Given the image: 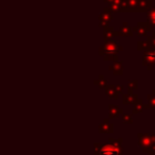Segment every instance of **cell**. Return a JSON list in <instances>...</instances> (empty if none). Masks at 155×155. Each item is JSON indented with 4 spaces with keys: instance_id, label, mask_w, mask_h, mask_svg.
Instances as JSON below:
<instances>
[{
    "instance_id": "obj_1",
    "label": "cell",
    "mask_w": 155,
    "mask_h": 155,
    "mask_svg": "<svg viewBox=\"0 0 155 155\" xmlns=\"http://www.w3.org/2000/svg\"><path fill=\"white\" fill-rule=\"evenodd\" d=\"M121 148L118 143H106L101 147L99 155H120Z\"/></svg>"
},
{
    "instance_id": "obj_2",
    "label": "cell",
    "mask_w": 155,
    "mask_h": 155,
    "mask_svg": "<svg viewBox=\"0 0 155 155\" xmlns=\"http://www.w3.org/2000/svg\"><path fill=\"white\" fill-rule=\"evenodd\" d=\"M104 49H105L106 53L108 54H114L117 50V44L115 41H108L104 45Z\"/></svg>"
},
{
    "instance_id": "obj_3",
    "label": "cell",
    "mask_w": 155,
    "mask_h": 155,
    "mask_svg": "<svg viewBox=\"0 0 155 155\" xmlns=\"http://www.w3.org/2000/svg\"><path fill=\"white\" fill-rule=\"evenodd\" d=\"M144 61H147L149 64H155V54L153 50H148L144 53Z\"/></svg>"
},
{
    "instance_id": "obj_4",
    "label": "cell",
    "mask_w": 155,
    "mask_h": 155,
    "mask_svg": "<svg viewBox=\"0 0 155 155\" xmlns=\"http://www.w3.org/2000/svg\"><path fill=\"white\" fill-rule=\"evenodd\" d=\"M121 113H122V110L117 107V106H110V117H117Z\"/></svg>"
},
{
    "instance_id": "obj_5",
    "label": "cell",
    "mask_w": 155,
    "mask_h": 155,
    "mask_svg": "<svg viewBox=\"0 0 155 155\" xmlns=\"http://www.w3.org/2000/svg\"><path fill=\"white\" fill-rule=\"evenodd\" d=\"M148 18H149V21L155 26V9H152L150 12H149Z\"/></svg>"
},
{
    "instance_id": "obj_6",
    "label": "cell",
    "mask_w": 155,
    "mask_h": 155,
    "mask_svg": "<svg viewBox=\"0 0 155 155\" xmlns=\"http://www.w3.org/2000/svg\"><path fill=\"white\" fill-rule=\"evenodd\" d=\"M121 30H123V35H125V36H130L131 35V29L130 28H127V27H122V29Z\"/></svg>"
},
{
    "instance_id": "obj_7",
    "label": "cell",
    "mask_w": 155,
    "mask_h": 155,
    "mask_svg": "<svg viewBox=\"0 0 155 155\" xmlns=\"http://www.w3.org/2000/svg\"><path fill=\"white\" fill-rule=\"evenodd\" d=\"M102 78H103V77H100L99 81H96V84H98L100 87H104V86H105V84H106V82L103 80V79H102Z\"/></svg>"
},
{
    "instance_id": "obj_8",
    "label": "cell",
    "mask_w": 155,
    "mask_h": 155,
    "mask_svg": "<svg viewBox=\"0 0 155 155\" xmlns=\"http://www.w3.org/2000/svg\"><path fill=\"white\" fill-rule=\"evenodd\" d=\"M149 100H150V107H154L155 108V98L153 96H149Z\"/></svg>"
},
{
    "instance_id": "obj_9",
    "label": "cell",
    "mask_w": 155,
    "mask_h": 155,
    "mask_svg": "<svg viewBox=\"0 0 155 155\" xmlns=\"http://www.w3.org/2000/svg\"><path fill=\"white\" fill-rule=\"evenodd\" d=\"M123 122H124V123H131L132 122V118L130 116H127V115H125V116H124V121H123Z\"/></svg>"
},
{
    "instance_id": "obj_10",
    "label": "cell",
    "mask_w": 155,
    "mask_h": 155,
    "mask_svg": "<svg viewBox=\"0 0 155 155\" xmlns=\"http://www.w3.org/2000/svg\"><path fill=\"white\" fill-rule=\"evenodd\" d=\"M107 93H108V95H110V97H114V96H113V93H114V88H113V87H108Z\"/></svg>"
},
{
    "instance_id": "obj_11",
    "label": "cell",
    "mask_w": 155,
    "mask_h": 155,
    "mask_svg": "<svg viewBox=\"0 0 155 155\" xmlns=\"http://www.w3.org/2000/svg\"><path fill=\"white\" fill-rule=\"evenodd\" d=\"M153 51H154V54H155V49H154V50H153Z\"/></svg>"
}]
</instances>
